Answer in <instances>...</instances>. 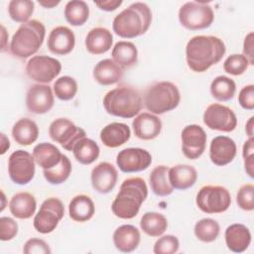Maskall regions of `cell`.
Returning <instances> with one entry per match:
<instances>
[{"label":"cell","mask_w":254,"mask_h":254,"mask_svg":"<svg viewBox=\"0 0 254 254\" xmlns=\"http://www.w3.org/2000/svg\"><path fill=\"white\" fill-rule=\"evenodd\" d=\"M223 41L214 36H194L187 44L186 60L189 67L203 72L217 64L225 54Z\"/></svg>","instance_id":"obj_1"},{"label":"cell","mask_w":254,"mask_h":254,"mask_svg":"<svg viewBox=\"0 0 254 254\" xmlns=\"http://www.w3.org/2000/svg\"><path fill=\"white\" fill-rule=\"evenodd\" d=\"M148 195V188L142 178L126 179L112 202L111 209L115 216L122 219L135 217Z\"/></svg>","instance_id":"obj_2"},{"label":"cell","mask_w":254,"mask_h":254,"mask_svg":"<svg viewBox=\"0 0 254 254\" xmlns=\"http://www.w3.org/2000/svg\"><path fill=\"white\" fill-rule=\"evenodd\" d=\"M152 22V12L143 2H135L115 16L113 31L121 38L132 39L145 34Z\"/></svg>","instance_id":"obj_3"},{"label":"cell","mask_w":254,"mask_h":254,"mask_svg":"<svg viewBox=\"0 0 254 254\" xmlns=\"http://www.w3.org/2000/svg\"><path fill=\"white\" fill-rule=\"evenodd\" d=\"M142 97L137 89L129 85H119L108 91L103 98V106L110 115L132 118L142 108Z\"/></svg>","instance_id":"obj_4"},{"label":"cell","mask_w":254,"mask_h":254,"mask_svg":"<svg viewBox=\"0 0 254 254\" xmlns=\"http://www.w3.org/2000/svg\"><path fill=\"white\" fill-rule=\"evenodd\" d=\"M46 34L44 24L30 20L22 24L13 35L10 43L11 54L19 59H27L36 54L43 45Z\"/></svg>","instance_id":"obj_5"},{"label":"cell","mask_w":254,"mask_h":254,"mask_svg":"<svg viewBox=\"0 0 254 254\" xmlns=\"http://www.w3.org/2000/svg\"><path fill=\"white\" fill-rule=\"evenodd\" d=\"M180 100L181 94L177 85L170 81L156 82L144 94V105L154 114H164L175 109Z\"/></svg>","instance_id":"obj_6"},{"label":"cell","mask_w":254,"mask_h":254,"mask_svg":"<svg viewBox=\"0 0 254 254\" xmlns=\"http://www.w3.org/2000/svg\"><path fill=\"white\" fill-rule=\"evenodd\" d=\"M213 19L212 8L206 2H187L179 10L180 23L191 31L208 28L212 24Z\"/></svg>","instance_id":"obj_7"},{"label":"cell","mask_w":254,"mask_h":254,"mask_svg":"<svg viewBox=\"0 0 254 254\" xmlns=\"http://www.w3.org/2000/svg\"><path fill=\"white\" fill-rule=\"evenodd\" d=\"M196 205L208 214L221 213L231 204V196L227 189L221 186H204L196 194Z\"/></svg>","instance_id":"obj_8"},{"label":"cell","mask_w":254,"mask_h":254,"mask_svg":"<svg viewBox=\"0 0 254 254\" xmlns=\"http://www.w3.org/2000/svg\"><path fill=\"white\" fill-rule=\"evenodd\" d=\"M64 207L61 199L49 197L43 201L40 210L35 215L34 227L43 234L53 232L64 217Z\"/></svg>","instance_id":"obj_9"},{"label":"cell","mask_w":254,"mask_h":254,"mask_svg":"<svg viewBox=\"0 0 254 254\" xmlns=\"http://www.w3.org/2000/svg\"><path fill=\"white\" fill-rule=\"evenodd\" d=\"M49 134L53 141L61 144L66 151H72L74 145L80 139L86 137V133L82 128L66 118L54 120L50 124Z\"/></svg>","instance_id":"obj_10"},{"label":"cell","mask_w":254,"mask_h":254,"mask_svg":"<svg viewBox=\"0 0 254 254\" xmlns=\"http://www.w3.org/2000/svg\"><path fill=\"white\" fill-rule=\"evenodd\" d=\"M35 159L27 151L17 150L8 159V173L13 183L27 185L35 175Z\"/></svg>","instance_id":"obj_11"},{"label":"cell","mask_w":254,"mask_h":254,"mask_svg":"<svg viewBox=\"0 0 254 254\" xmlns=\"http://www.w3.org/2000/svg\"><path fill=\"white\" fill-rule=\"evenodd\" d=\"M61 70L60 61L48 56L32 57L26 64L27 75L39 83L51 82L60 74Z\"/></svg>","instance_id":"obj_12"},{"label":"cell","mask_w":254,"mask_h":254,"mask_svg":"<svg viewBox=\"0 0 254 254\" xmlns=\"http://www.w3.org/2000/svg\"><path fill=\"white\" fill-rule=\"evenodd\" d=\"M203 123L211 130L231 132L236 128L237 118L229 107L213 103L206 107L203 113Z\"/></svg>","instance_id":"obj_13"},{"label":"cell","mask_w":254,"mask_h":254,"mask_svg":"<svg viewBox=\"0 0 254 254\" xmlns=\"http://www.w3.org/2000/svg\"><path fill=\"white\" fill-rule=\"evenodd\" d=\"M181 139L182 151L188 159L195 160L203 154L206 146V134L199 125L186 126L182 131Z\"/></svg>","instance_id":"obj_14"},{"label":"cell","mask_w":254,"mask_h":254,"mask_svg":"<svg viewBox=\"0 0 254 254\" xmlns=\"http://www.w3.org/2000/svg\"><path fill=\"white\" fill-rule=\"evenodd\" d=\"M151 154L142 148H126L120 151L116 158V164L123 173L141 172L151 165Z\"/></svg>","instance_id":"obj_15"},{"label":"cell","mask_w":254,"mask_h":254,"mask_svg":"<svg viewBox=\"0 0 254 254\" xmlns=\"http://www.w3.org/2000/svg\"><path fill=\"white\" fill-rule=\"evenodd\" d=\"M54 94L50 85L33 84L27 91L26 106L34 114H45L54 106Z\"/></svg>","instance_id":"obj_16"},{"label":"cell","mask_w":254,"mask_h":254,"mask_svg":"<svg viewBox=\"0 0 254 254\" xmlns=\"http://www.w3.org/2000/svg\"><path fill=\"white\" fill-rule=\"evenodd\" d=\"M118 179L117 170L108 162H101L91 171L92 188L99 193L110 192Z\"/></svg>","instance_id":"obj_17"},{"label":"cell","mask_w":254,"mask_h":254,"mask_svg":"<svg viewBox=\"0 0 254 254\" xmlns=\"http://www.w3.org/2000/svg\"><path fill=\"white\" fill-rule=\"evenodd\" d=\"M75 45V37L73 32L65 26H58L54 28L49 37L47 46L51 53L58 56L69 54Z\"/></svg>","instance_id":"obj_18"},{"label":"cell","mask_w":254,"mask_h":254,"mask_svg":"<svg viewBox=\"0 0 254 254\" xmlns=\"http://www.w3.org/2000/svg\"><path fill=\"white\" fill-rule=\"evenodd\" d=\"M236 144L227 136H216L211 140L209 158L216 166H225L233 161L236 156Z\"/></svg>","instance_id":"obj_19"},{"label":"cell","mask_w":254,"mask_h":254,"mask_svg":"<svg viewBox=\"0 0 254 254\" xmlns=\"http://www.w3.org/2000/svg\"><path fill=\"white\" fill-rule=\"evenodd\" d=\"M134 134L141 140H152L159 136L162 130L160 118L152 113L139 114L132 122Z\"/></svg>","instance_id":"obj_20"},{"label":"cell","mask_w":254,"mask_h":254,"mask_svg":"<svg viewBox=\"0 0 254 254\" xmlns=\"http://www.w3.org/2000/svg\"><path fill=\"white\" fill-rule=\"evenodd\" d=\"M225 243L229 250L235 253L245 251L251 243V233L248 227L241 223L229 225L225 230Z\"/></svg>","instance_id":"obj_21"},{"label":"cell","mask_w":254,"mask_h":254,"mask_svg":"<svg viewBox=\"0 0 254 254\" xmlns=\"http://www.w3.org/2000/svg\"><path fill=\"white\" fill-rule=\"evenodd\" d=\"M123 68L111 59L98 62L93 68V77L101 85H111L123 77Z\"/></svg>","instance_id":"obj_22"},{"label":"cell","mask_w":254,"mask_h":254,"mask_svg":"<svg viewBox=\"0 0 254 254\" xmlns=\"http://www.w3.org/2000/svg\"><path fill=\"white\" fill-rule=\"evenodd\" d=\"M141 235L138 228L131 224H124L116 228L113 233L115 247L124 253L134 251L140 243Z\"/></svg>","instance_id":"obj_23"},{"label":"cell","mask_w":254,"mask_h":254,"mask_svg":"<svg viewBox=\"0 0 254 254\" xmlns=\"http://www.w3.org/2000/svg\"><path fill=\"white\" fill-rule=\"evenodd\" d=\"M113 36L111 32L103 27L91 29L85 38V48L92 55H101L112 47Z\"/></svg>","instance_id":"obj_24"},{"label":"cell","mask_w":254,"mask_h":254,"mask_svg":"<svg viewBox=\"0 0 254 254\" xmlns=\"http://www.w3.org/2000/svg\"><path fill=\"white\" fill-rule=\"evenodd\" d=\"M130 136V128L125 123L112 122L100 131V140L108 148H117L125 144Z\"/></svg>","instance_id":"obj_25"},{"label":"cell","mask_w":254,"mask_h":254,"mask_svg":"<svg viewBox=\"0 0 254 254\" xmlns=\"http://www.w3.org/2000/svg\"><path fill=\"white\" fill-rule=\"evenodd\" d=\"M197 179L196 170L190 165H176L169 169V181L176 190L191 188Z\"/></svg>","instance_id":"obj_26"},{"label":"cell","mask_w":254,"mask_h":254,"mask_svg":"<svg viewBox=\"0 0 254 254\" xmlns=\"http://www.w3.org/2000/svg\"><path fill=\"white\" fill-rule=\"evenodd\" d=\"M37 202L33 194L26 191L15 193L9 202L10 212L19 219H28L36 211Z\"/></svg>","instance_id":"obj_27"},{"label":"cell","mask_w":254,"mask_h":254,"mask_svg":"<svg viewBox=\"0 0 254 254\" xmlns=\"http://www.w3.org/2000/svg\"><path fill=\"white\" fill-rule=\"evenodd\" d=\"M35 162L43 169L48 170L57 166L63 157L58 147L51 143H40L33 149Z\"/></svg>","instance_id":"obj_28"},{"label":"cell","mask_w":254,"mask_h":254,"mask_svg":"<svg viewBox=\"0 0 254 254\" xmlns=\"http://www.w3.org/2000/svg\"><path fill=\"white\" fill-rule=\"evenodd\" d=\"M39 136V128L30 118L19 119L12 128V137L16 143L22 146L33 144Z\"/></svg>","instance_id":"obj_29"},{"label":"cell","mask_w":254,"mask_h":254,"mask_svg":"<svg viewBox=\"0 0 254 254\" xmlns=\"http://www.w3.org/2000/svg\"><path fill=\"white\" fill-rule=\"evenodd\" d=\"M95 212V206L92 199L85 194L75 195L69 202L68 213L72 220L84 222L89 220Z\"/></svg>","instance_id":"obj_30"},{"label":"cell","mask_w":254,"mask_h":254,"mask_svg":"<svg viewBox=\"0 0 254 254\" xmlns=\"http://www.w3.org/2000/svg\"><path fill=\"white\" fill-rule=\"evenodd\" d=\"M112 60L122 68L134 65L138 60V51L136 46L127 41H120L112 49Z\"/></svg>","instance_id":"obj_31"},{"label":"cell","mask_w":254,"mask_h":254,"mask_svg":"<svg viewBox=\"0 0 254 254\" xmlns=\"http://www.w3.org/2000/svg\"><path fill=\"white\" fill-rule=\"evenodd\" d=\"M169 169L167 166H157L150 174V186L156 195L167 196L174 191V188L169 181Z\"/></svg>","instance_id":"obj_32"},{"label":"cell","mask_w":254,"mask_h":254,"mask_svg":"<svg viewBox=\"0 0 254 254\" xmlns=\"http://www.w3.org/2000/svg\"><path fill=\"white\" fill-rule=\"evenodd\" d=\"M140 227L147 235L151 237H159L161 236L168 227L167 218L159 212H146L143 214Z\"/></svg>","instance_id":"obj_33"},{"label":"cell","mask_w":254,"mask_h":254,"mask_svg":"<svg viewBox=\"0 0 254 254\" xmlns=\"http://www.w3.org/2000/svg\"><path fill=\"white\" fill-rule=\"evenodd\" d=\"M72 153L77 162L82 165H90L98 158L100 150L93 140L84 137L74 145Z\"/></svg>","instance_id":"obj_34"},{"label":"cell","mask_w":254,"mask_h":254,"mask_svg":"<svg viewBox=\"0 0 254 254\" xmlns=\"http://www.w3.org/2000/svg\"><path fill=\"white\" fill-rule=\"evenodd\" d=\"M65 20L72 26L83 25L89 17V8L82 0L68 1L64 7Z\"/></svg>","instance_id":"obj_35"},{"label":"cell","mask_w":254,"mask_h":254,"mask_svg":"<svg viewBox=\"0 0 254 254\" xmlns=\"http://www.w3.org/2000/svg\"><path fill=\"white\" fill-rule=\"evenodd\" d=\"M236 91V84L233 79L225 76H216L210 84V92L213 98L218 101H227L233 98Z\"/></svg>","instance_id":"obj_36"},{"label":"cell","mask_w":254,"mask_h":254,"mask_svg":"<svg viewBox=\"0 0 254 254\" xmlns=\"http://www.w3.org/2000/svg\"><path fill=\"white\" fill-rule=\"evenodd\" d=\"M71 173V163L69 159L63 154L61 162L48 170H43V174L48 183L52 185H60L65 182Z\"/></svg>","instance_id":"obj_37"},{"label":"cell","mask_w":254,"mask_h":254,"mask_svg":"<svg viewBox=\"0 0 254 254\" xmlns=\"http://www.w3.org/2000/svg\"><path fill=\"white\" fill-rule=\"evenodd\" d=\"M194 235L202 242H212L219 235L220 227L216 220L212 218H202L194 225Z\"/></svg>","instance_id":"obj_38"},{"label":"cell","mask_w":254,"mask_h":254,"mask_svg":"<svg viewBox=\"0 0 254 254\" xmlns=\"http://www.w3.org/2000/svg\"><path fill=\"white\" fill-rule=\"evenodd\" d=\"M35 4L31 0H11L8 4L10 18L18 23H26L34 12Z\"/></svg>","instance_id":"obj_39"},{"label":"cell","mask_w":254,"mask_h":254,"mask_svg":"<svg viewBox=\"0 0 254 254\" xmlns=\"http://www.w3.org/2000/svg\"><path fill=\"white\" fill-rule=\"evenodd\" d=\"M54 92L61 100H70L77 92V82L71 76H61L54 83Z\"/></svg>","instance_id":"obj_40"},{"label":"cell","mask_w":254,"mask_h":254,"mask_svg":"<svg viewBox=\"0 0 254 254\" xmlns=\"http://www.w3.org/2000/svg\"><path fill=\"white\" fill-rule=\"evenodd\" d=\"M249 63L244 55L233 54L230 55L223 64L224 70L232 75H240L246 71Z\"/></svg>","instance_id":"obj_41"},{"label":"cell","mask_w":254,"mask_h":254,"mask_svg":"<svg viewBox=\"0 0 254 254\" xmlns=\"http://www.w3.org/2000/svg\"><path fill=\"white\" fill-rule=\"evenodd\" d=\"M180 247L179 239L174 235H164L159 238L153 248L155 254H173L178 252Z\"/></svg>","instance_id":"obj_42"},{"label":"cell","mask_w":254,"mask_h":254,"mask_svg":"<svg viewBox=\"0 0 254 254\" xmlns=\"http://www.w3.org/2000/svg\"><path fill=\"white\" fill-rule=\"evenodd\" d=\"M236 202L243 210L251 211L254 209V186L252 184L244 185L238 190Z\"/></svg>","instance_id":"obj_43"},{"label":"cell","mask_w":254,"mask_h":254,"mask_svg":"<svg viewBox=\"0 0 254 254\" xmlns=\"http://www.w3.org/2000/svg\"><path fill=\"white\" fill-rule=\"evenodd\" d=\"M18 233L17 222L7 216H2L0 218V239L2 241L12 240Z\"/></svg>","instance_id":"obj_44"},{"label":"cell","mask_w":254,"mask_h":254,"mask_svg":"<svg viewBox=\"0 0 254 254\" xmlns=\"http://www.w3.org/2000/svg\"><path fill=\"white\" fill-rule=\"evenodd\" d=\"M23 252L25 254H50L52 251L45 240L40 238H31L24 244Z\"/></svg>","instance_id":"obj_45"},{"label":"cell","mask_w":254,"mask_h":254,"mask_svg":"<svg viewBox=\"0 0 254 254\" xmlns=\"http://www.w3.org/2000/svg\"><path fill=\"white\" fill-rule=\"evenodd\" d=\"M243 159H244V167L247 175L250 178H254V139L253 137L249 138L243 145V151H242Z\"/></svg>","instance_id":"obj_46"},{"label":"cell","mask_w":254,"mask_h":254,"mask_svg":"<svg viewBox=\"0 0 254 254\" xmlns=\"http://www.w3.org/2000/svg\"><path fill=\"white\" fill-rule=\"evenodd\" d=\"M238 102L244 109H254V85L249 84L244 86L238 95Z\"/></svg>","instance_id":"obj_47"},{"label":"cell","mask_w":254,"mask_h":254,"mask_svg":"<svg viewBox=\"0 0 254 254\" xmlns=\"http://www.w3.org/2000/svg\"><path fill=\"white\" fill-rule=\"evenodd\" d=\"M243 55L248 60L250 65L254 64V53H253V32H250L244 39L243 43Z\"/></svg>","instance_id":"obj_48"},{"label":"cell","mask_w":254,"mask_h":254,"mask_svg":"<svg viewBox=\"0 0 254 254\" xmlns=\"http://www.w3.org/2000/svg\"><path fill=\"white\" fill-rule=\"evenodd\" d=\"M94 4L101 10L111 12L116 10L121 4L122 0H102V1H94Z\"/></svg>","instance_id":"obj_49"},{"label":"cell","mask_w":254,"mask_h":254,"mask_svg":"<svg viewBox=\"0 0 254 254\" xmlns=\"http://www.w3.org/2000/svg\"><path fill=\"white\" fill-rule=\"evenodd\" d=\"M10 148V142L4 133H1V151L0 154L3 155Z\"/></svg>","instance_id":"obj_50"},{"label":"cell","mask_w":254,"mask_h":254,"mask_svg":"<svg viewBox=\"0 0 254 254\" xmlns=\"http://www.w3.org/2000/svg\"><path fill=\"white\" fill-rule=\"evenodd\" d=\"M60 0H39V4L45 8H53L60 4Z\"/></svg>","instance_id":"obj_51"},{"label":"cell","mask_w":254,"mask_h":254,"mask_svg":"<svg viewBox=\"0 0 254 254\" xmlns=\"http://www.w3.org/2000/svg\"><path fill=\"white\" fill-rule=\"evenodd\" d=\"M253 121H254V117L252 116V117L249 118L248 122L246 123V128H245V130H246V133H247V135L249 136V138L253 137V126H254Z\"/></svg>","instance_id":"obj_52"},{"label":"cell","mask_w":254,"mask_h":254,"mask_svg":"<svg viewBox=\"0 0 254 254\" xmlns=\"http://www.w3.org/2000/svg\"><path fill=\"white\" fill-rule=\"evenodd\" d=\"M1 29H2V44H1V51H4L5 49V42H6V36H7V33H6V30L4 28V26H1Z\"/></svg>","instance_id":"obj_53"}]
</instances>
